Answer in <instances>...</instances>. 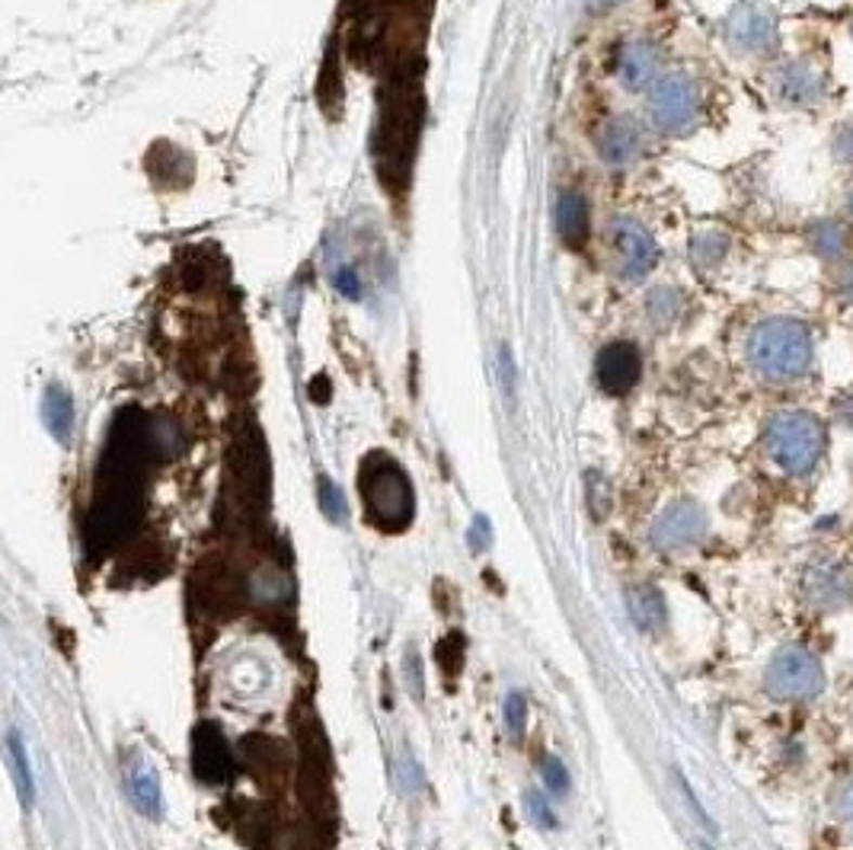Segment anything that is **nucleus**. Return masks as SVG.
Listing matches in <instances>:
<instances>
[{"instance_id":"1","label":"nucleus","mask_w":853,"mask_h":850,"mask_svg":"<svg viewBox=\"0 0 853 850\" xmlns=\"http://www.w3.org/2000/svg\"><path fill=\"white\" fill-rule=\"evenodd\" d=\"M147 461H151L147 416L128 407L109 425V438L100 458L96 495H93L87 531H83L90 550L106 553L109 546H116L134 531L141 518V505H144L141 477H144Z\"/></svg>"},{"instance_id":"2","label":"nucleus","mask_w":853,"mask_h":850,"mask_svg":"<svg viewBox=\"0 0 853 850\" xmlns=\"http://www.w3.org/2000/svg\"><path fill=\"white\" fill-rule=\"evenodd\" d=\"M748 362L767 381H796L812 368V333L792 317L761 320L748 336Z\"/></svg>"},{"instance_id":"3","label":"nucleus","mask_w":853,"mask_h":850,"mask_svg":"<svg viewBox=\"0 0 853 850\" xmlns=\"http://www.w3.org/2000/svg\"><path fill=\"white\" fill-rule=\"evenodd\" d=\"M771 461L792 477H805L825 454V425L805 410L777 413L764 435Z\"/></svg>"},{"instance_id":"4","label":"nucleus","mask_w":853,"mask_h":850,"mask_svg":"<svg viewBox=\"0 0 853 850\" xmlns=\"http://www.w3.org/2000/svg\"><path fill=\"white\" fill-rule=\"evenodd\" d=\"M362 492L374 525L403 531L413 518V484L390 454H371L362 464Z\"/></svg>"},{"instance_id":"5","label":"nucleus","mask_w":853,"mask_h":850,"mask_svg":"<svg viewBox=\"0 0 853 850\" xmlns=\"http://www.w3.org/2000/svg\"><path fill=\"white\" fill-rule=\"evenodd\" d=\"M764 684L780 700H809L825 691V668L805 646H784L771 659Z\"/></svg>"},{"instance_id":"6","label":"nucleus","mask_w":853,"mask_h":850,"mask_svg":"<svg viewBox=\"0 0 853 850\" xmlns=\"http://www.w3.org/2000/svg\"><path fill=\"white\" fill-rule=\"evenodd\" d=\"M697 110H700V96H697V83L684 74V70H669L652 83L649 93V116L652 121L669 131V134H684L694 121H697Z\"/></svg>"},{"instance_id":"7","label":"nucleus","mask_w":853,"mask_h":850,"mask_svg":"<svg viewBox=\"0 0 853 850\" xmlns=\"http://www.w3.org/2000/svg\"><path fill=\"white\" fill-rule=\"evenodd\" d=\"M610 253H613L617 272L626 282H636V279L649 275L656 259H659V246L652 241V234L633 218H617L610 224Z\"/></svg>"},{"instance_id":"8","label":"nucleus","mask_w":853,"mask_h":850,"mask_svg":"<svg viewBox=\"0 0 853 850\" xmlns=\"http://www.w3.org/2000/svg\"><path fill=\"white\" fill-rule=\"evenodd\" d=\"M726 39L738 52H767L777 42V16L761 3H741L726 20Z\"/></svg>"},{"instance_id":"9","label":"nucleus","mask_w":853,"mask_h":850,"mask_svg":"<svg viewBox=\"0 0 853 850\" xmlns=\"http://www.w3.org/2000/svg\"><path fill=\"white\" fill-rule=\"evenodd\" d=\"M652 544L659 550H684V546H694L703 535H707V515L697 502L690 499H681V502H671L669 508L656 518L652 525Z\"/></svg>"},{"instance_id":"10","label":"nucleus","mask_w":853,"mask_h":850,"mask_svg":"<svg viewBox=\"0 0 853 850\" xmlns=\"http://www.w3.org/2000/svg\"><path fill=\"white\" fill-rule=\"evenodd\" d=\"M643 374V359H639V349L633 343H610L602 349L598 362H595V377L602 384L605 394H630L636 387Z\"/></svg>"},{"instance_id":"11","label":"nucleus","mask_w":853,"mask_h":850,"mask_svg":"<svg viewBox=\"0 0 853 850\" xmlns=\"http://www.w3.org/2000/svg\"><path fill=\"white\" fill-rule=\"evenodd\" d=\"M192 768L202 784H224L231 774V748L215 723H202L192 735Z\"/></svg>"},{"instance_id":"12","label":"nucleus","mask_w":853,"mask_h":850,"mask_svg":"<svg viewBox=\"0 0 853 850\" xmlns=\"http://www.w3.org/2000/svg\"><path fill=\"white\" fill-rule=\"evenodd\" d=\"M802 592L812 605L825 607V610L848 605L853 595L851 569L841 563H815V566H809V572L802 579Z\"/></svg>"},{"instance_id":"13","label":"nucleus","mask_w":853,"mask_h":850,"mask_svg":"<svg viewBox=\"0 0 853 850\" xmlns=\"http://www.w3.org/2000/svg\"><path fill=\"white\" fill-rule=\"evenodd\" d=\"M617 77L630 90H646L662 77V55L649 42H630L617 55Z\"/></svg>"},{"instance_id":"14","label":"nucleus","mask_w":853,"mask_h":850,"mask_svg":"<svg viewBox=\"0 0 853 850\" xmlns=\"http://www.w3.org/2000/svg\"><path fill=\"white\" fill-rule=\"evenodd\" d=\"M774 90H777V96L787 100V103L809 106V103H818V100H822V93H825V77H822V70H815V67L805 64V61H790V64H784V67L777 70Z\"/></svg>"},{"instance_id":"15","label":"nucleus","mask_w":853,"mask_h":850,"mask_svg":"<svg viewBox=\"0 0 853 850\" xmlns=\"http://www.w3.org/2000/svg\"><path fill=\"white\" fill-rule=\"evenodd\" d=\"M643 144H646L643 128L633 119H626V116L610 119L608 125L602 128V134H598V151H602V157H605L608 164H617V167L636 160L639 151H643Z\"/></svg>"},{"instance_id":"16","label":"nucleus","mask_w":853,"mask_h":850,"mask_svg":"<svg viewBox=\"0 0 853 850\" xmlns=\"http://www.w3.org/2000/svg\"><path fill=\"white\" fill-rule=\"evenodd\" d=\"M125 787L131 793V802L144 812V815H160V781L157 771L147 761H134L125 774Z\"/></svg>"},{"instance_id":"17","label":"nucleus","mask_w":853,"mask_h":850,"mask_svg":"<svg viewBox=\"0 0 853 850\" xmlns=\"http://www.w3.org/2000/svg\"><path fill=\"white\" fill-rule=\"evenodd\" d=\"M556 224H559V237L569 243V246H579V243L589 237V205L582 195L576 192H566L556 205Z\"/></svg>"},{"instance_id":"18","label":"nucleus","mask_w":853,"mask_h":850,"mask_svg":"<svg viewBox=\"0 0 853 850\" xmlns=\"http://www.w3.org/2000/svg\"><path fill=\"white\" fill-rule=\"evenodd\" d=\"M147 448H151V458L157 461H170L183 451V428L173 416L167 413H157V416H147Z\"/></svg>"},{"instance_id":"19","label":"nucleus","mask_w":853,"mask_h":850,"mask_svg":"<svg viewBox=\"0 0 853 850\" xmlns=\"http://www.w3.org/2000/svg\"><path fill=\"white\" fill-rule=\"evenodd\" d=\"M630 614L639 630H662L665 627V598L652 585H639L630 592Z\"/></svg>"},{"instance_id":"20","label":"nucleus","mask_w":853,"mask_h":850,"mask_svg":"<svg viewBox=\"0 0 853 850\" xmlns=\"http://www.w3.org/2000/svg\"><path fill=\"white\" fill-rule=\"evenodd\" d=\"M42 416H46L49 432H52L59 441H64V438L70 435V425H74V403H70V394H67L64 387L52 384V387L46 390V400H42Z\"/></svg>"},{"instance_id":"21","label":"nucleus","mask_w":853,"mask_h":850,"mask_svg":"<svg viewBox=\"0 0 853 850\" xmlns=\"http://www.w3.org/2000/svg\"><path fill=\"white\" fill-rule=\"evenodd\" d=\"M7 761L13 768V781L20 787V796L23 802L29 806L36 799V784H33V771H29V758H26V745L20 738L16 729H7Z\"/></svg>"},{"instance_id":"22","label":"nucleus","mask_w":853,"mask_h":850,"mask_svg":"<svg viewBox=\"0 0 853 850\" xmlns=\"http://www.w3.org/2000/svg\"><path fill=\"white\" fill-rule=\"evenodd\" d=\"M809 246H812L818 256L835 259V256L848 253V246H851V231H848L844 224H838V221H822V224H815V228L809 231Z\"/></svg>"},{"instance_id":"23","label":"nucleus","mask_w":853,"mask_h":850,"mask_svg":"<svg viewBox=\"0 0 853 850\" xmlns=\"http://www.w3.org/2000/svg\"><path fill=\"white\" fill-rule=\"evenodd\" d=\"M681 292L677 288H656L652 295H649V301H646V310H649V317H652V323L659 326V330H665V326H671L674 323V317L681 313Z\"/></svg>"},{"instance_id":"24","label":"nucleus","mask_w":853,"mask_h":850,"mask_svg":"<svg viewBox=\"0 0 853 850\" xmlns=\"http://www.w3.org/2000/svg\"><path fill=\"white\" fill-rule=\"evenodd\" d=\"M320 508H323V515L329 518V521H346L349 518V505H346V495H343V489L336 484H329V480H320Z\"/></svg>"},{"instance_id":"25","label":"nucleus","mask_w":853,"mask_h":850,"mask_svg":"<svg viewBox=\"0 0 853 850\" xmlns=\"http://www.w3.org/2000/svg\"><path fill=\"white\" fill-rule=\"evenodd\" d=\"M831 809L838 815V822L844 825V832L853 838V777L841 781L835 793H831Z\"/></svg>"},{"instance_id":"26","label":"nucleus","mask_w":853,"mask_h":850,"mask_svg":"<svg viewBox=\"0 0 853 850\" xmlns=\"http://www.w3.org/2000/svg\"><path fill=\"white\" fill-rule=\"evenodd\" d=\"M541 777H544V784H547L553 796H566L569 793V771H566V764L559 758H553V755L541 758Z\"/></svg>"},{"instance_id":"27","label":"nucleus","mask_w":853,"mask_h":850,"mask_svg":"<svg viewBox=\"0 0 853 850\" xmlns=\"http://www.w3.org/2000/svg\"><path fill=\"white\" fill-rule=\"evenodd\" d=\"M723 253H726V237H723V234H700V237L694 241V259H697L700 266L716 262Z\"/></svg>"},{"instance_id":"28","label":"nucleus","mask_w":853,"mask_h":850,"mask_svg":"<svg viewBox=\"0 0 853 850\" xmlns=\"http://www.w3.org/2000/svg\"><path fill=\"white\" fill-rule=\"evenodd\" d=\"M505 726H508V732L515 738L525 732V726H528V700H525V694H508V700H505Z\"/></svg>"},{"instance_id":"29","label":"nucleus","mask_w":853,"mask_h":850,"mask_svg":"<svg viewBox=\"0 0 853 850\" xmlns=\"http://www.w3.org/2000/svg\"><path fill=\"white\" fill-rule=\"evenodd\" d=\"M528 812H531V819H534L538 825H544V828H556V825H559L556 815H553V809H550V802L541 793H528Z\"/></svg>"},{"instance_id":"30","label":"nucleus","mask_w":853,"mask_h":850,"mask_svg":"<svg viewBox=\"0 0 853 850\" xmlns=\"http://www.w3.org/2000/svg\"><path fill=\"white\" fill-rule=\"evenodd\" d=\"M467 541H470V546H474L477 553H480L483 546H489V541H492V528H489L487 515H477V518H474V528H470Z\"/></svg>"},{"instance_id":"31","label":"nucleus","mask_w":853,"mask_h":850,"mask_svg":"<svg viewBox=\"0 0 853 850\" xmlns=\"http://www.w3.org/2000/svg\"><path fill=\"white\" fill-rule=\"evenodd\" d=\"M336 288H339L343 295H349V298H359V295H362V282H359L352 272H339V279H336Z\"/></svg>"},{"instance_id":"32","label":"nucleus","mask_w":853,"mask_h":850,"mask_svg":"<svg viewBox=\"0 0 853 850\" xmlns=\"http://www.w3.org/2000/svg\"><path fill=\"white\" fill-rule=\"evenodd\" d=\"M838 292L848 304H853V266H848L841 275H838Z\"/></svg>"},{"instance_id":"33","label":"nucleus","mask_w":853,"mask_h":850,"mask_svg":"<svg viewBox=\"0 0 853 850\" xmlns=\"http://www.w3.org/2000/svg\"><path fill=\"white\" fill-rule=\"evenodd\" d=\"M838 157H844V160H853V125L851 128H844L841 131V138H838Z\"/></svg>"},{"instance_id":"34","label":"nucleus","mask_w":853,"mask_h":850,"mask_svg":"<svg viewBox=\"0 0 853 850\" xmlns=\"http://www.w3.org/2000/svg\"><path fill=\"white\" fill-rule=\"evenodd\" d=\"M610 3H617V0H589V7H592V10H605V7H610Z\"/></svg>"},{"instance_id":"35","label":"nucleus","mask_w":853,"mask_h":850,"mask_svg":"<svg viewBox=\"0 0 853 850\" xmlns=\"http://www.w3.org/2000/svg\"><path fill=\"white\" fill-rule=\"evenodd\" d=\"M848 211H851V218H853V192L848 195Z\"/></svg>"}]
</instances>
